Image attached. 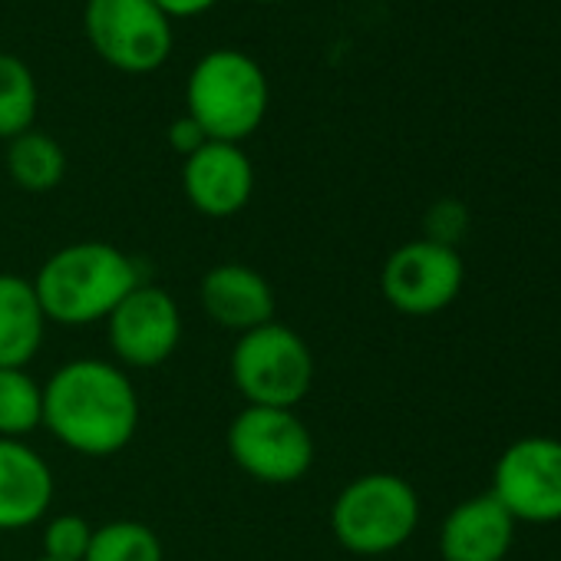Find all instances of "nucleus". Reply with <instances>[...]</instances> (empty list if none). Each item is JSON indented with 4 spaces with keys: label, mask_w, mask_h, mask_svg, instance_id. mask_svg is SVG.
Returning a JSON list of instances; mask_svg holds the SVG:
<instances>
[{
    "label": "nucleus",
    "mask_w": 561,
    "mask_h": 561,
    "mask_svg": "<svg viewBox=\"0 0 561 561\" xmlns=\"http://www.w3.org/2000/svg\"><path fill=\"white\" fill-rule=\"evenodd\" d=\"M139 390L116 360L73 357L44 383V430L70 453L110 459L139 433Z\"/></svg>",
    "instance_id": "f257e3e1"
},
{
    "label": "nucleus",
    "mask_w": 561,
    "mask_h": 561,
    "mask_svg": "<svg viewBox=\"0 0 561 561\" xmlns=\"http://www.w3.org/2000/svg\"><path fill=\"white\" fill-rule=\"evenodd\" d=\"M142 267L123 248L87 238L57 248L34 274L44 314L57 328L103 324L116 305L142 285Z\"/></svg>",
    "instance_id": "f03ea898"
},
{
    "label": "nucleus",
    "mask_w": 561,
    "mask_h": 561,
    "mask_svg": "<svg viewBox=\"0 0 561 561\" xmlns=\"http://www.w3.org/2000/svg\"><path fill=\"white\" fill-rule=\"evenodd\" d=\"M271 106L264 67L234 47H218L198 57L185 80V116L215 142L241 146L251 139Z\"/></svg>",
    "instance_id": "7ed1b4c3"
},
{
    "label": "nucleus",
    "mask_w": 561,
    "mask_h": 561,
    "mask_svg": "<svg viewBox=\"0 0 561 561\" xmlns=\"http://www.w3.org/2000/svg\"><path fill=\"white\" fill-rule=\"evenodd\" d=\"M420 515V495L403 476L364 472L337 492L331 505V531L351 554L380 558L416 535Z\"/></svg>",
    "instance_id": "20e7f679"
},
{
    "label": "nucleus",
    "mask_w": 561,
    "mask_h": 561,
    "mask_svg": "<svg viewBox=\"0 0 561 561\" xmlns=\"http://www.w3.org/2000/svg\"><path fill=\"white\" fill-rule=\"evenodd\" d=\"M314 370L308 341L280 321L241 334L228 357V377L248 407L298 410L314 387Z\"/></svg>",
    "instance_id": "39448f33"
},
{
    "label": "nucleus",
    "mask_w": 561,
    "mask_h": 561,
    "mask_svg": "<svg viewBox=\"0 0 561 561\" xmlns=\"http://www.w3.org/2000/svg\"><path fill=\"white\" fill-rule=\"evenodd\" d=\"M231 462L261 485H295L318 459L311 426L298 410L280 407H241L225 433Z\"/></svg>",
    "instance_id": "423d86ee"
},
{
    "label": "nucleus",
    "mask_w": 561,
    "mask_h": 561,
    "mask_svg": "<svg viewBox=\"0 0 561 561\" xmlns=\"http://www.w3.org/2000/svg\"><path fill=\"white\" fill-rule=\"evenodd\" d=\"M83 31L100 60L129 77H149L172 57L169 14L152 0H87Z\"/></svg>",
    "instance_id": "0eeeda50"
},
{
    "label": "nucleus",
    "mask_w": 561,
    "mask_h": 561,
    "mask_svg": "<svg viewBox=\"0 0 561 561\" xmlns=\"http://www.w3.org/2000/svg\"><path fill=\"white\" fill-rule=\"evenodd\" d=\"M466 285V261L459 248L416 238L390 251L380 271L387 305L407 318H430L446 311Z\"/></svg>",
    "instance_id": "6e6552de"
},
{
    "label": "nucleus",
    "mask_w": 561,
    "mask_h": 561,
    "mask_svg": "<svg viewBox=\"0 0 561 561\" xmlns=\"http://www.w3.org/2000/svg\"><path fill=\"white\" fill-rule=\"evenodd\" d=\"M515 522H561V439L522 436L502 449L489 489Z\"/></svg>",
    "instance_id": "1a4fd4ad"
},
{
    "label": "nucleus",
    "mask_w": 561,
    "mask_h": 561,
    "mask_svg": "<svg viewBox=\"0 0 561 561\" xmlns=\"http://www.w3.org/2000/svg\"><path fill=\"white\" fill-rule=\"evenodd\" d=\"M103 324L106 344L123 370L162 367L175 357L185 334L179 301L152 280H142L136 291H129Z\"/></svg>",
    "instance_id": "9d476101"
},
{
    "label": "nucleus",
    "mask_w": 561,
    "mask_h": 561,
    "mask_svg": "<svg viewBox=\"0 0 561 561\" xmlns=\"http://www.w3.org/2000/svg\"><path fill=\"white\" fill-rule=\"evenodd\" d=\"M182 192L205 218H231L244 211L254 195L251 156L234 142L208 139L182 162Z\"/></svg>",
    "instance_id": "9b49d317"
},
{
    "label": "nucleus",
    "mask_w": 561,
    "mask_h": 561,
    "mask_svg": "<svg viewBox=\"0 0 561 561\" xmlns=\"http://www.w3.org/2000/svg\"><path fill=\"white\" fill-rule=\"evenodd\" d=\"M198 301L205 318L215 328L231 331L234 337L271 324L277 311L271 280L257 267L241 261H225L208 267L198 285Z\"/></svg>",
    "instance_id": "f8f14e48"
},
{
    "label": "nucleus",
    "mask_w": 561,
    "mask_h": 561,
    "mask_svg": "<svg viewBox=\"0 0 561 561\" xmlns=\"http://www.w3.org/2000/svg\"><path fill=\"white\" fill-rule=\"evenodd\" d=\"M57 479L27 439H0V531H24L50 515Z\"/></svg>",
    "instance_id": "ddd939ff"
},
{
    "label": "nucleus",
    "mask_w": 561,
    "mask_h": 561,
    "mask_svg": "<svg viewBox=\"0 0 561 561\" xmlns=\"http://www.w3.org/2000/svg\"><path fill=\"white\" fill-rule=\"evenodd\" d=\"M515 525L492 492L462 499L439 525V554L443 561H505Z\"/></svg>",
    "instance_id": "4468645a"
},
{
    "label": "nucleus",
    "mask_w": 561,
    "mask_h": 561,
    "mask_svg": "<svg viewBox=\"0 0 561 561\" xmlns=\"http://www.w3.org/2000/svg\"><path fill=\"white\" fill-rule=\"evenodd\" d=\"M47 314L34 280L14 271H0V367L27 370L47 341Z\"/></svg>",
    "instance_id": "2eb2a0df"
},
{
    "label": "nucleus",
    "mask_w": 561,
    "mask_h": 561,
    "mask_svg": "<svg viewBox=\"0 0 561 561\" xmlns=\"http://www.w3.org/2000/svg\"><path fill=\"white\" fill-rule=\"evenodd\" d=\"M4 162H8L11 182L21 192H31V195L54 192L64 182V175H67V152H64V146L54 136L41 133V129H27L18 139H11Z\"/></svg>",
    "instance_id": "dca6fc26"
},
{
    "label": "nucleus",
    "mask_w": 561,
    "mask_h": 561,
    "mask_svg": "<svg viewBox=\"0 0 561 561\" xmlns=\"http://www.w3.org/2000/svg\"><path fill=\"white\" fill-rule=\"evenodd\" d=\"M44 430V383L21 367H0V439H27Z\"/></svg>",
    "instance_id": "f3484780"
},
{
    "label": "nucleus",
    "mask_w": 561,
    "mask_h": 561,
    "mask_svg": "<svg viewBox=\"0 0 561 561\" xmlns=\"http://www.w3.org/2000/svg\"><path fill=\"white\" fill-rule=\"evenodd\" d=\"M37 113L41 87L34 70L14 54H0V139L11 142L21 133L34 129Z\"/></svg>",
    "instance_id": "a211bd4d"
},
{
    "label": "nucleus",
    "mask_w": 561,
    "mask_h": 561,
    "mask_svg": "<svg viewBox=\"0 0 561 561\" xmlns=\"http://www.w3.org/2000/svg\"><path fill=\"white\" fill-rule=\"evenodd\" d=\"M83 561H165V545L152 525L136 518H113L93 525Z\"/></svg>",
    "instance_id": "6ab92c4d"
},
{
    "label": "nucleus",
    "mask_w": 561,
    "mask_h": 561,
    "mask_svg": "<svg viewBox=\"0 0 561 561\" xmlns=\"http://www.w3.org/2000/svg\"><path fill=\"white\" fill-rule=\"evenodd\" d=\"M90 538H93V525L83 515L60 512L44 522L41 548H44V558H54V561H83Z\"/></svg>",
    "instance_id": "aec40b11"
},
{
    "label": "nucleus",
    "mask_w": 561,
    "mask_h": 561,
    "mask_svg": "<svg viewBox=\"0 0 561 561\" xmlns=\"http://www.w3.org/2000/svg\"><path fill=\"white\" fill-rule=\"evenodd\" d=\"M423 228H426L423 238H430V241H436V244L456 248L459 238H462L466 228H469V211H466V205L456 202V198H439L436 205H430V211H426V218H423Z\"/></svg>",
    "instance_id": "412c9836"
},
{
    "label": "nucleus",
    "mask_w": 561,
    "mask_h": 561,
    "mask_svg": "<svg viewBox=\"0 0 561 561\" xmlns=\"http://www.w3.org/2000/svg\"><path fill=\"white\" fill-rule=\"evenodd\" d=\"M205 142H208V136L202 133V126H198L192 116L172 119V126H169V146H172L182 159H188L192 152H198Z\"/></svg>",
    "instance_id": "4be33fe9"
},
{
    "label": "nucleus",
    "mask_w": 561,
    "mask_h": 561,
    "mask_svg": "<svg viewBox=\"0 0 561 561\" xmlns=\"http://www.w3.org/2000/svg\"><path fill=\"white\" fill-rule=\"evenodd\" d=\"M156 8H162V14H169V21H185V18H202L205 11H211L218 0H152Z\"/></svg>",
    "instance_id": "5701e85b"
},
{
    "label": "nucleus",
    "mask_w": 561,
    "mask_h": 561,
    "mask_svg": "<svg viewBox=\"0 0 561 561\" xmlns=\"http://www.w3.org/2000/svg\"><path fill=\"white\" fill-rule=\"evenodd\" d=\"M257 4H280V0H257Z\"/></svg>",
    "instance_id": "b1692460"
},
{
    "label": "nucleus",
    "mask_w": 561,
    "mask_h": 561,
    "mask_svg": "<svg viewBox=\"0 0 561 561\" xmlns=\"http://www.w3.org/2000/svg\"><path fill=\"white\" fill-rule=\"evenodd\" d=\"M34 561H54V558H44V554H41V558H34Z\"/></svg>",
    "instance_id": "393cba45"
}]
</instances>
